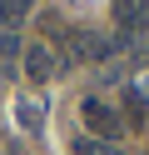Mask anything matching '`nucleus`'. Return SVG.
Segmentation results:
<instances>
[{"label": "nucleus", "instance_id": "f257e3e1", "mask_svg": "<svg viewBox=\"0 0 149 155\" xmlns=\"http://www.w3.org/2000/svg\"><path fill=\"white\" fill-rule=\"evenodd\" d=\"M79 120H85V130H89V140H109V145H119V135H124V115L114 110V105H104L99 95H89L85 105H79Z\"/></svg>", "mask_w": 149, "mask_h": 155}, {"label": "nucleus", "instance_id": "f03ea898", "mask_svg": "<svg viewBox=\"0 0 149 155\" xmlns=\"http://www.w3.org/2000/svg\"><path fill=\"white\" fill-rule=\"evenodd\" d=\"M55 65H60V60H55V50H50L45 40H35V45L25 50V75H30L35 85H45L50 75H55Z\"/></svg>", "mask_w": 149, "mask_h": 155}, {"label": "nucleus", "instance_id": "7ed1b4c3", "mask_svg": "<svg viewBox=\"0 0 149 155\" xmlns=\"http://www.w3.org/2000/svg\"><path fill=\"white\" fill-rule=\"evenodd\" d=\"M15 115H20V125H25L30 135H35L40 125H45V120H40L45 110H40V100H30V95H20V100H15Z\"/></svg>", "mask_w": 149, "mask_h": 155}, {"label": "nucleus", "instance_id": "20e7f679", "mask_svg": "<svg viewBox=\"0 0 149 155\" xmlns=\"http://www.w3.org/2000/svg\"><path fill=\"white\" fill-rule=\"evenodd\" d=\"M25 15H30V0H0V25H10V30H15Z\"/></svg>", "mask_w": 149, "mask_h": 155}, {"label": "nucleus", "instance_id": "39448f33", "mask_svg": "<svg viewBox=\"0 0 149 155\" xmlns=\"http://www.w3.org/2000/svg\"><path fill=\"white\" fill-rule=\"evenodd\" d=\"M75 155H124V150L109 145V140H89V135H79V140H75Z\"/></svg>", "mask_w": 149, "mask_h": 155}, {"label": "nucleus", "instance_id": "423d86ee", "mask_svg": "<svg viewBox=\"0 0 149 155\" xmlns=\"http://www.w3.org/2000/svg\"><path fill=\"white\" fill-rule=\"evenodd\" d=\"M124 115H129V125H144V95H139L134 85L124 90Z\"/></svg>", "mask_w": 149, "mask_h": 155}, {"label": "nucleus", "instance_id": "0eeeda50", "mask_svg": "<svg viewBox=\"0 0 149 155\" xmlns=\"http://www.w3.org/2000/svg\"><path fill=\"white\" fill-rule=\"evenodd\" d=\"M0 55H20V30L0 25Z\"/></svg>", "mask_w": 149, "mask_h": 155}, {"label": "nucleus", "instance_id": "6e6552de", "mask_svg": "<svg viewBox=\"0 0 149 155\" xmlns=\"http://www.w3.org/2000/svg\"><path fill=\"white\" fill-rule=\"evenodd\" d=\"M149 30V0H139V10H134V35Z\"/></svg>", "mask_w": 149, "mask_h": 155}]
</instances>
